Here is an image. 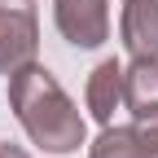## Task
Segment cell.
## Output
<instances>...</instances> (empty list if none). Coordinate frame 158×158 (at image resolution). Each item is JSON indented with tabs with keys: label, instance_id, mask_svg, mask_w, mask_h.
<instances>
[{
	"label": "cell",
	"instance_id": "obj_1",
	"mask_svg": "<svg viewBox=\"0 0 158 158\" xmlns=\"http://www.w3.org/2000/svg\"><path fill=\"white\" fill-rule=\"evenodd\" d=\"M9 106L18 114V123H22V132L48 154H75L88 136L79 106L66 97L57 75L40 62L9 75Z\"/></svg>",
	"mask_w": 158,
	"mask_h": 158
},
{
	"label": "cell",
	"instance_id": "obj_2",
	"mask_svg": "<svg viewBox=\"0 0 158 158\" xmlns=\"http://www.w3.org/2000/svg\"><path fill=\"white\" fill-rule=\"evenodd\" d=\"M40 53V22L31 5L0 0V75H13L35 62Z\"/></svg>",
	"mask_w": 158,
	"mask_h": 158
},
{
	"label": "cell",
	"instance_id": "obj_3",
	"mask_svg": "<svg viewBox=\"0 0 158 158\" xmlns=\"http://www.w3.org/2000/svg\"><path fill=\"white\" fill-rule=\"evenodd\" d=\"M53 18L66 44L101 48L110 40V5L106 0H53Z\"/></svg>",
	"mask_w": 158,
	"mask_h": 158
},
{
	"label": "cell",
	"instance_id": "obj_4",
	"mask_svg": "<svg viewBox=\"0 0 158 158\" xmlns=\"http://www.w3.org/2000/svg\"><path fill=\"white\" fill-rule=\"evenodd\" d=\"M84 101H88V114L97 123H114V110L123 106V66L106 57V62H97L92 75H88V88H84Z\"/></svg>",
	"mask_w": 158,
	"mask_h": 158
},
{
	"label": "cell",
	"instance_id": "obj_5",
	"mask_svg": "<svg viewBox=\"0 0 158 158\" xmlns=\"http://www.w3.org/2000/svg\"><path fill=\"white\" fill-rule=\"evenodd\" d=\"M118 35L132 57H158V0H123Z\"/></svg>",
	"mask_w": 158,
	"mask_h": 158
},
{
	"label": "cell",
	"instance_id": "obj_6",
	"mask_svg": "<svg viewBox=\"0 0 158 158\" xmlns=\"http://www.w3.org/2000/svg\"><path fill=\"white\" fill-rule=\"evenodd\" d=\"M123 106L136 118L158 106V57H132V66H123Z\"/></svg>",
	"mask_w": 158,
	"mask_h": 158
},
{
	"label": "cell",
	"instance_id": "obj_7",
	"mask_svg": "<svg viewBox=\"0 0 158 158\" xmlns=\"http://www.w3.org/2000/svg\"><path fill=\"white\" fill-rule=\"evenodd\" d=\"M88 158H149V149H145L141 136H136V123H132V127H114V123H106V132L92 141Z\"/></svg>",
	"mask_w": 158,
	"mask_h": 158
},
{
	"label": "cell",
	"instance_id": "obj_8",
	"mask_svg": "<svg viewBox=\"0 0 158 158\" xmlns=\"http://www.w3.org/2000/svg\"><path fill=\"white\" fill-rule=\"evenodd\" d=\"M136 136L145 141V149H158V106H154L149 114L136 118Z\"/></svg>",
	"mask_w": 158,
	"mask_h": 158
},
{
	"label": "cell",
	"instance_id": "obj_9",
	"mask_svg": "<svg viewBox=\"0 0 158 158\" xmlns=\"http://www.w3.org/2000/svg\"><path fill=\"white\" fill-rule=\"evenodd\" d=\"M0 158H31L22 145H9V141H0Z\"/></svg>",
	"mask_w": 158,
	"mask_h": 158
},
{
	"label": "cell",
	"instance_id": "obj_10",
	"mask_svg": "<svg viewBox=\"0 0 158 158\" xmlns=\"http://www.w3.org/2000/svg\"><path fill=\"white\" fill-rule=\"evenodd\" d=\"M149 158H158V149H149Z\"/></svg>",
	"mask_w": 158,
	"mask_h": 158
}]
</instances>
